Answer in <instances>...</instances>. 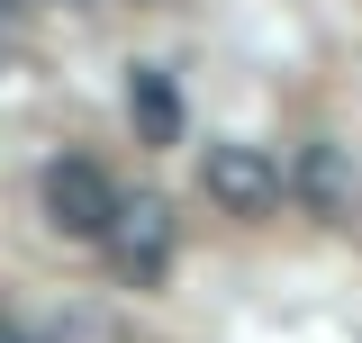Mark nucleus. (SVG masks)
Returning <instances> with one entry per match:
<instances>
[{
	"instance_id": "7ed1b4c3",
	"label": "nucleus",
	"mask_w": 362,
	"mask_h": 343,
	"mask_svg": "<svg viewBox=\"0 0 362 343\" xmlns=\"http://www.w3.org/2000/svg\"><path fill=\"white\" fill-rule=\"evenodd\" d=\"M199 190L226 217H272L281 208V163H272L263 145H209L199 154Z\"/></svg>"
},
{
	"instance_id": "f03ea898",
	"label": "nucleus",
	"mask_w": 362,
	"mask_h": 343,
	"mask_svg": "<svg viewBox=\"0 0 362 343\" xmlns=\"http://www.w3.org/2000/svg\"><path fill=\"white\" fill-rule=\"evenodd\" d=\"M100 253H109V271H118L127 289H154V280L173 271V208H163V199H118Z\"/></svg>"
},
{
	"instance_id": "f257e3e1",
	"label": "nucleus",
	"mask_w": 362,
	"mask_h": 343,
	"mask_svg": "<svg viewBox=\"0 0 362 343\" xmlns=\"http://www.w3.org/2000/svg\"><path fill=\"white\" fill-rule=\"evenodd\" d=\"M37 199H45V226L54 235H73V244H100L109 235V217H118V181L100 163H82V154H54L37 181Z\"/></svg>"
},
{
	"instance_id": "423d86ee",
	"label": "nucleus",
	"mask_w": 362,
	"mask_h": 343,
	"mask_svg": "<svg viewBox=\"0 0 362 343\" xmlns=\"http://www.w3.org/2000/svg\"><path fill=\"white\" fill-rule=\"evenodd\" d=\"M0 343H37V335H28V325H18V316H0Z\"/></svg>"
},
{
	"instance_id": "20e7f679",
	"label": "nucleus",
	"mask_w": 362,
	"mask_h": 343,
	"mask_svg": "<svg viewBox=\"0 0 362 343\" xmlns=\"http://www.w3.org/2000/svg\"><path fill=\"white\" fill-rule=\"evenodd\" d=\"M281 199H299L308 217H326V226H344V217H354V163H344V145H326V136H308V145H299V163L281 172Z\"/></svg>"
},
{
	"instance_id": "39448f33",
	"label": "nucleus",
	"mask_w": 362,
	"mask_h": 343,
	"mask_svg": "<svg viewBox=\"0 0 362 343\" xmlns=\"http://www.w3.org/2000/svg\"><path fill=\"white\" fill-rule=\"evenodd\" d=\"M127 118L145 127V145H181V100H173V82H163L154 64L127 73Z\"/></svg>"
}]
</instances>
